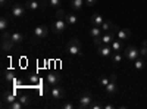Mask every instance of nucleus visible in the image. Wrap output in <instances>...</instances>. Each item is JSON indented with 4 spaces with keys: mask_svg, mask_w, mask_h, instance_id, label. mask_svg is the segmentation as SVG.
Masks as SVG:
<instances>
[{
    "mask_svg": "<svg viewBox=\"0 0 147 109\" xmlns=\"http://www.w3.org/2000/svg\"><path fill=\"white\" fill-rule=\"evenodd\" d=\"M66 27H68V22H66L65 18H57V19L52 24V30H53L55 34H62V32L66 30Z\"/></svg>",
    "mask_w": 147,
    "mask_h": 109,
    "instance_id": "f257e3e1",
    "label": "nucleus"
},
{
    "mask_svg": "<svg viewBox=\"0 0 147 109\" xmlns=\"http://www.w3.org/2000/svg\"><path fill=\"white\" fill-rule=\"evenodd\" d=\"M91 103H93V96H91V93L85 91V93H82V96H81L80 100H78V108H81V109H88V108L91 106Z\"/></svg>",
    "mask_w": 147,
    "mask_h": 109,
    "instance_id": "f03ea898",
    "label": "nucleus"
},
{
    "mask_svg": "<svg viewBox=\"0 0 147 109\" xmlns=\"http://www.w3.org/2000/svg\"><path fill=\"white\" fill-rule=\"evenodd\" d=\"M68 52L74 56H78L81 55V43L78 39H72L69 43H68Z\"/></svg>",
    "mask_w": 147,
    "mask_h": 109,
    "instance_id": "7ed1b4c3",
    "label": "nucleus"
},
{
    "mask_svg": "<svg viewBox=\"0 0 147 109\" xmlns=\"http://www.w3.org/2000/svg\"><path fill=\"white\" fill-rule=\"evenodd\" d=\"M13 44H15V43L12 41L10 34L6 32V31H3V35H2V49H3L5 52H10L12 47H13Z\"/></svg>",
    "mask_w": 147,
    "mask_h": 109,
    "instance_id": "20e7f679",
    "label": "nucleus"
},
{
    "mask_svg": "<svg viewBox=\"0 0 147 109\" xmlns=\"http://www.w3.org/2000/svg\"><path fill=\"white\" fill-rule=\"evenodd\" d=\"M124 56H125L128 60L134 62L136 59H138V56H140V50H138V49H136L134 46H128L127 49H125V53H124Z\"/></svg>",
    "mask_w": 147,
    "mask_h": 109,
    "instance_id": "39448f33",
    "label": "nucleus"
},
{
    "mask_svg": "<svg viewBox=\"0 0 147 109\" xmlns=\"http://www.w3.org/2000/svg\"><path fill=\"white\" fill-rule=\"evenodd\" d=\"M112 46L110 44H100V46H97V53H99V56H103V58H109V56H112Z\"/></svg>",
    "mask_w": 147,
    "mask_h": 109,
    "instance_id": "423d86ee",
    "label": "nucleus"
},
{
    "mask_svg": "<svg viewBox=\"0 0 147 109\" xmlns=\"http://www.w3.org/2000/svg\"><path fill=\"white\" fill-rule=\"evenodd\" d=\"M12 16H15V18L25 16V6H22L19 3L13 5V6H12Z\"/></svg>",
    "mask_w": 147,
    "mask_h": 109,
    "instance_id": "0eeeda50",
    "label": "nucleus"
},
{
    "mask_svg": "<svg viewBox=\"0 0 147 109\" xmlns=\"http://www.w3.org/2000/svg\"><path fill=\"white\" fill-rule=\"evenodd\" d=\"M115 81H116V75H115V74H113V75H110V83L105 87V89H106V93H107L109 96H112V94H115V93L118 91V87H116Z\"/></svg>",
    "mask_w": 147,
    "mask_h": 109,
    "instance_id": "6e6552de",
    "label": "nucleus"
},
{
    "mask_svg": "<svg viewBox=\"0 0 147 109\" xmlns=\"http://www.w3.org/2000/svg\"><path fill=\"white\" fill-rule=\"evenodd\" d=\"M47 32H49V28L46 25H38V27H35V30H34L35 39H44L47 35Z\"/></svg>",
    "mask_w": 147,
    "mask_h": 109,
    "instance_id": "1a4fd4ad",
    "label": "nucleus"
},
{
    "mask_svg": "<svg viewBox=\"0 0 147 109\" xmlns=\"http://www.w3.org/2000/svg\"><path fill=\"white\" fill-rule=\"evenodd\" d=\"M18 99L15 97V94L13 93H9V91H5L3 93V105L5 106H9L10 103H13V102H16Z\"/></svg>",
    "mask_w": 147,
    "mask_h": 109,
    "instance_id": "9d476101",
    "label": "nucleus"
},
{
    "mask_svg": "<svg viewBox=\"0 0 147 109\" xmlns=\"http://www.w3.org/2000/svg\"><path fill=\"white\" fill-rule=\"evenodd\" d=\"M59 81H60V77L57 74H55V72H50V74L47 75V84L50 87H55Z\"/></svg>",
    "mask_w": 147,
    "mask_h": 109,
    "instance_id": "9b49d317",
    "label": "nucleus"
},
{
    "mask_svg": "<svg viewBox=\"0 0 147 109\" xmlns=\"http://www.w3.org/2000/svg\"><path fill=\"white\" fill-rule=\"evenodd\" d=\"M113 40H115V32H113V31H109V32L103 34V37H102V44H112Z\"/></svg>",
    "mask_w": 147,
    "mask_h": 109,
    "instance_id": "f8f14e48",
    "label": "nucleus"
},
{
    "mask_svg": "<svg viewBox=\"0 0 147 109\" xmlns=\"http://www.w3.org/2000/svg\"><path fill=\"white\" fill-rule=\"evenodd\" d=\"M103 22H105V19H103V16L99 15V14H94V15L91 16V25H93V27H102Z\"/></svg>",
    "mask_w": 147,
    "mask_h": 109,
    "instance_id": "ddd939ff",
    "label": "nucleus"
},
{
    "mask_svg": "<svg viewBox=\"0 0 147 109\" xmlns=\"http://www.w3.org/2000/svg\"><path fill=\"white\" fill-rule=\"evenodd\" d=\"M52 96H53V99H62L63 96H65V90L62 87H53L52 89Z\"/></svg>",
    "mask_w": 147,
    "mask_h": 109,
    "instance_id": "4468645a",
    "label": "nucleus"
},
{
    "mask_svg": "<svg viewBox=\"0 0 147 109\" xmlns=\"http://www.w3.org/2000/svg\"><path fill=\"white\" fill-rule=\"evenodd\" d=\"M102 28L100 27H91V30H90V34H91V37L96 40V39H102L103 37V34H102Z\"/></svg>",
    "mask_w": 147,
    "mask_h": 109,
    "instance_id": "2eb2a0df",
    "label": "nucleus"
},
{
    "mask_svg": "<svg viewBox=\"0 0 147 109\" xmlns=\"http://www.w3.org/2000/svg\"><path fill=\"white\" fill-rule=\"evenodd\" d=\"M65 19H66V22H68V25H72V27H75L77 22H78V18H77L75 14H68V15L65 16Z\"/></svg>",
    "mask_w": 147,
    "mask_h": 109,
    "instance_id": "dca6fc26",
    "label": "nucleus"
},
{
    "mask_svg": "<svg viewBox=\"0 0 147 109\" xmlns=\"http://www.w3.org/2000/svg\"><path fill=\"white\" fill-rule=\"evenodd\" d=\"M131 35V31L127 30V28H122V30H118V39L119 40H127Z\"/></svg>",
    "mask_w": 147,
    "mask_h": 109,
    "instance_id": "f3484780",
    "label": "nucleus"
},
{
    "mask_svg": "<svg viewBox=\"0 0 147 109\" xmlns=\"http://www.w3.org/2000/svg\"><path fill=\"white\" fill-rule=\"evenodd\" d=\"M103 31H106V32H109V31H115V25H113V24L112 22H110V21H105L103 24H102V27H100Z\"/></svg>",
    "mask_w": 147,
    "mask_h": 109,
    "instance_id": "a211bd4d",
    "label": "nucleus"
},
{
    "mask_svg": "<svg viewBox=\"0 0 147 109\" xmlns=\"http://www.w3.org/2000/svg\"><path fill=\"white\" fill-rule=\"evenodd\" d=\"M110 46H112L113 52H121L122 49H124V44H122V40H119V39H118V40H113Z\"/></svg>",
    "mask_w": 147,
    "mask_h": 109,
    "instance_id": "6ab92c4d",
    "label": "nucleus"
},
{
    "mask_svg": "<svg viewBox=\"0 0 147 109\" xmlns=\"http://www.w3.org/2000/svg\"><path fill=\"white\" fill-rule=\"evenodd\" d=\"M10 39H12V41H13L15 44H19V43H22V40H24V35H22L21 32H12V34H10Z\"/></svg>",
    "mask_w": 147,
    "mask_h": 109,
    "instance_id": "aec40b11",
    "label": "nucleus"
},
{
    "mask_svg": "<svg viewBox=\"0 0 147 109\" xmlns=\"http://www.w3.org/2000/svg\"><path fill=\"white\" fill-rule=\"evenodd\" d=\"M25 7L28 9V10H37L40 7V5H38V2H35V0H28V2L25 3Z\"/></svg>",
    "mask_w": 147,
    "mask_h": 109,
    "instance_id": "412c9836",
    "label": "nucleus"
},
{
    "mask_svg": "<svg viewBox=\"0 0 147 109\" xmlns=\"http://www.w3.org/2000/svg\"><path fill=\"white\" fill-rule=\"evenodd\" d=\"M18 100L24 105V108H28V106H30V103H31L30 96H27V94H21L19 97H18Z\"/></svg>",
    "mask_w": 147,
    "mask_h": 109,
    "instance_id": "4be33fe9",
    "label": "nucleus"
},
{
    "mask_svg": "<svg viewBox=\"0 0 147 109\" xmlns=\"http://www.w3.org/2000/svg\"><path fill=\"white\" fill-rule=\"evenodd\" d=\"M122 58H124V56L121 55V52H115V53L112 55V62H113V64H121V62H122Z\"/></svg>",
    "mask_w": 147,
    "mask_h": 109,
    "instance_id": "5701e85b",
    "label": "nucleus"
},
{
    "mask_svg": "<svg viewBox=\"0 0 147 109\" xmlns=\"http://www.w3.org/2000/svg\"><path fill=\"white\" fill-rule=\"evenodd\" d=\"M84 5V0H72V9L75 10H80Z\"/></svg>",
    "mask_w": 147,
    "mask_h": 109,
    "instance_id": "b1692460",
    "label": "nucleus"
},
{
    "mask_svg": "<svg viewBox=\"0 0 147 109\" xmlns=\"http://www.w3.org/2000/svg\"><path fill=\"white\" fill-rule=\"evenodd\" d=\"M7 27H9V21H7V18H2V19H0V30H2V31H6Z\"/></svg>",
    "mask_w": 147,
    "mask_h": 109,
    "instance_id": "393cba45",
    "label": "nucleus"
},
{
    "mask_svg": "<svg viewBox=\"0 0 147 109\" xmlns=\"http://www.w3.org/2000/svg\"><path fill=\"white\" fill-rule=\"evenodd\" d=\"M134 66H136V69L141 71L144 68V60L143 59H136V60H134Z\"/></svg>",
    "mask_w": 147,
    "mask_h": 109,
    "instance_id": "a878e982",
    "label": "nucleus"
},
{
    "mask_svg": "<svg viewBox=\"0 0 147 109\" xmlns=\"http://www.w3.org/2000/svg\"><path fill=\"white\" fill-rule=\"evenodd\" d=\"M7 108H9V109H22V108H24V105H22L19 100H16V102H13V103H10Z\"/></svg>",
    "mask_w": 147,
    "mask_h": 109,
    "instance_id": "bb28decb",
    "label": "nucleus"
},
{
    "mask_svg": "<svg viewBox=\"0 0 147 109\" xmlns=\"http://www.w3.org/2000/svg\"><path fill=\"white\" fill-rule=\"evenodd\" d=\"M5 80H6V81H13V80H15L13 72H12V71H6V74H5Z\"/></svg>",
    "mask_w": 147,
    "mask_h": 109,
    "instance_id": "cd10ccee",
    "label": "nucleus"
},
{
    "mask_svg": "<svg viewBox=\"0 0 147 109\" xmlns=\"http://www.w3.org/2000/svg\"><path fill=\"white\" fill-rule=\"evenodd\" d=\"M140 56L147 58V41L143 43V47H141V50H140Z\"/></svg>",
    "mask_w": 147,
    "mask_h": 109,
    "instance_id": "c85d7f7f",
    "label": "nucleus"
},
{
    "mask_svg": "<svg viewBox=\"0 0 147 109\" xmlns=\"http://www.w3.org/2000/svg\"><path fill=\"white\" fill-rule=\"evenodd\" d=\"M99 83L102 84V86H103V87H106V86H107V84L110 83V78H106V77H100V78H99Z\"/></svg>",
    "mask_w": 147,
    "mask_h": 109,
    "instance_id": "c756f323",
    "label": "nucleus"
},
{
    "mask_svg": "<svg viewBox=\"0 0 147 109\" xmlns=\"http://www.w3.org/2000/svg\"><path fill=\"white\" fill-rule=\"evenodd\" d=\"M49 6H52V7H57L60 5V0H49Z\"/></svg>",
    "mask_w": 147,
    "mask_h": 109,
    "instance_id": "7c9ffc66",
    "label": "nucleus"
},
{
    "mask_svg": "<svg viewBox=\"0 0 147 109\" xmlns=\"http://www.w3.org/2000/svg\"><path fill=\"white\" fill-rule=\"evenodd\" d=\"M90 108H91V109H102V108H105V106H103L100 102H93Z\"/></svg>",
    "mask_w": 147,
    "mask_h": 109,
    "instance_id": "2f4dec72",
    "label": "nucleus"
},
{
    "mask_svg": "<svg viewBox=\"0 0 147 109\" xmlns=\"http://www.w3.org/2000/svg\"><path fill=\"white\" fill-rule=\"evenodd\" d=\"M97 3V0H85V5L87 6H94Z\"/></svg>",
    "mask_w": 147,
    "mask_h": 109,
    "instance_id": "473e14b6",
    "label": "nucleus"
},
{
    "mask_svg": "<svg viewBox=\"0 0 147 109\" xmlns=\"http://www.w3.org/2000/svg\"><path fill=\"white\" fill-rule=\"evenodd\" d=\"M30 81H31V83H34V84H37V83H38V77L32 75V77H30Z\"/></svg>",
    "mask_w": 147,
    "mask_h": 109,
    "instance_id": "72a5a7b5",
    "label": "nucleus"
},
{
    "mask_svg": "<svg viewBox=\"0 0 147 109\" xmlns=\"http://www.w3.org/2000/svg\"><path fill=\"white\" fill-rule=\"evenodd\" d=\"M63 108H65V109H74V105H71V103H65Z\"/></svg>",
    "mask_w": 147,
    "mask_h": 109,
    "instance_id": "f704fd0d",
    "label": "nucleus"
},
{
    "mask_svg": "<svg viewBox=\"0 0 147 109\" xmlns=\"http://www.w3.org/2000/svg\"><path fill=\"white\" fill-rule=\"evenodd\" d=\"M57 18H63V12L62 10H57Z\"/></svg>",
    "mask_w": 147,
    "mask_h": 109,
    "instance_id": "c9c22d12",
    "label": "nucleus"
},
{
    "mask_svg": "<svg viewBox=\"0 0 147 109\" xmlns=\"http://www.w3.org/2000/svg\"><path fill=\"white\" fill-rule=\"evenodd\" d=\"M0 5H2V6H5V5H7V0H0Z\"/></svg>",
    "mask_w": 147,
    "mask_h": 109,
    "instance_id": "e433bc0d",
    "label": "nucleus"
},
{
    "mask_svg": "<svg viewBox=\"0 0 147 109\" xmlns=\"http://www.w3.org/2000/svg\"><path fill=\"white\" fill-rule=\"evenodd\" d=\"M112 108H113V105H106L105 106V109H112Z\"/></svg>",
    "mask_w": 147,
    "mask_h": 109,
    "instance_id": "4c0bfd02",
    "label": "nucleus"
},
{
    "mask_svg": "<svg viewBox=\"0 0 147 109\" xmlns=\"http://www.w3.org/2000/svg\"><path fill=\"white\" fill-rule=\"evenodd\" d=\"M44 2H49V0H44Z\"/></svg>",
    "mask_w": 147,
    "mask_h": 109,
    "instance_id": "58836bf2",
    "label": "nucleus"
}]
</instances>
